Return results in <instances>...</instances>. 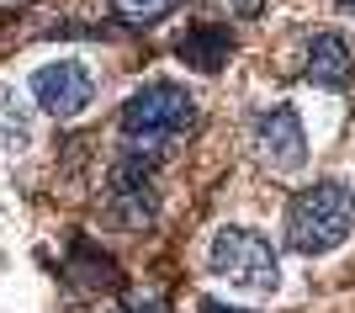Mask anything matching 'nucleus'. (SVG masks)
I'll return each instance as SVG.
<instances>
[{"label":"nucleus","instance_id":"7ed1b4c3","mask_svg":"<svg viewBox=\"0 0 355 313\" xmlns=\"http://www.w3.org/2000/svg\"><path fill=\"white\" fill-rule=\"evenodd\" d=\"M196 122V101L170 80H148L144 90H133L122 101V133L133 144H164V138L186 133Z\"/></svg>","mask_w":355,"mask_h":313},{"label":"nucleus","instance_id":"9d476101","mask_svg":"<svg viewBox=\"0 0 355 313\" xmlns=\"http://www.w3.org/2000/svg\"><path fill=\"white\" fill-rule=\"evenodd\" d=\"M117 11L128 22H159V16L175 11V0H117Z\"/></svg>","mask_w":355,"mask_h":313},{"label":"nucleus","instance_id":"f03ea898","mask_svg":"<svg viewBox=\"0 0 355 313\" xmlns=\"http://www.w3.org/2000/svg\"><path fill=\"white\" fill-rule=\"evenodd\" d=\"M207 271L228 287H244V292H276L282 282V260L270 250V239H260L254 228H218L207 244Z\"/></svg>","mask_w":355,"mask_h":313},{"label":"nucleus","instance_id":"0eeeda50","mask_svg":"<svg viewBox=\"0 0 355 313\" xmlns=\"http://www.w3.org/2000/svg\"><path fill=\"white\" fill-rule=\"evenodd\" d=\"M302 69H308V85H318V90H350L355 85V59H350L340 32H313L308 48H302Z\"/></svg>","mask_w":355,"mask_h":313},{"label":"nucleus","instance_id":"1a4fd4ad","mask_svg":"<svg viewBox=\"0 0 355 313\" xmlns=\"http://www.w3.org/2000/svg\"><path fill=\"white\" fill-rule=\"evenodd\" d=\"M0 144H6V149H21V144H27V112L16 106L11 90H0Z\"/></svg>","mask_w":355,"mask_h":313},{"label":"nucleus","instance_id":"ddd939ff","mask_svg":"<svg viewBox=\"0 0 355 313\" xmlns=\"http://www.w3.org/2000/svg\"><path fill=\"white\" fill-rule=\"evenodd\" d=\"M345 6H350V11H355V0H345Z\"/></svg>","mask_w":355,"mask_h":313},{"label":"nucleus","instance_id":"9b49d317","mask_svg":"<svg viewBox=\"0 0 355 313\" xmlns=\"http://www.w3.org/2000/svg\"><path fill=\"white\" fill-rule=\"evenodd\" d=\"M122 313H170V308H164L159 298H133V303H128Z\"/></svg>","mask_w":355,"mask_h":313},{"label":"nucleus","instance_id":"39448f33","mask_svg":"<svg viewBox=\"0 0 355 313\" xmlns=\"http://www.w3.org/2000/svg\"><path fill=\"white\" fill-rule=\"evenodd\" d=\"M148 170H154L148 154H122V160L112 164V176H106V208H112V218H117L122 228L154 223V208H159V202H154Z\"/></svg>","mask_w":355,"mask_h":313},{"label":"nucleus","instance_id":"20e7f679","mask_svg":"<svg viewBox=\"0 0 355 313\" xmlns=\"http://www.w3.org/2000/svg\"><path fill=\"white\" fill-rule=\"evenodd\" d=\"M254 154L260 164H270L276 176H292L308 164V133H302V117H297V106H270L254 117Z\"/></svg>","mask_w":355,"mask_h":313},{"label":"nucleus","instance_id":"6e6552de","mask_svg":"<svg viewBox=\"0 0 355 313\" xmlns=\"http://www.w3.org/2000/svg\"><path fill=\"white\" fill-rule=\"evenodd\" d=\"M180 64H191V69H202V75H218L223 64H228V53H234V32L223 27V22H202V27H186V37L175 43Z\"/></svg>","mask_w":355,"mask_h":313},{"label":"nucleus","instance_id":"f8f14e48","mask_svg":"<svg viewBox=\"0 0 355 313\" xmlns=\"http://www.w3.org/2000/svg\"><path fill=\"white\" fill-rule=\"evenodd\" d=\"M196 313H244V308H223L218 298H202V303H196Z\"/></svg>","mask_w":355,"mask_h":313},{"label":"nucleus","instance_id":"f257e3e1","mask_svg":"<svg viewBox=\"0 0 355 313\" xmlns=\"http://www.w3.org/2000/svg\"><path fill=\"white\" fill-rule=\"evenodd\" d=\"M350 228H355V192L340 186V180H313L286 208V244L297 255L334 250V244L350 239Z\"/></svg>","mask_w":355,"mask_h":313},{"label":"nucleus","instance_id":"423d86ee","mask_svg":"<svg viewBox=\"0 0 355 313\" xmlns=\"http://www.w3.org/2000/svg\"><path fill=\"white\" fill-rule=\"evenodd\" d=\"M90 96H96V80H90L85 64L74 59H59V64H43L37 75H32V101L43 106L48 117H80L90 106Z\"/></svg>","mask_w":355,"mask_h":313}]
</instances>
